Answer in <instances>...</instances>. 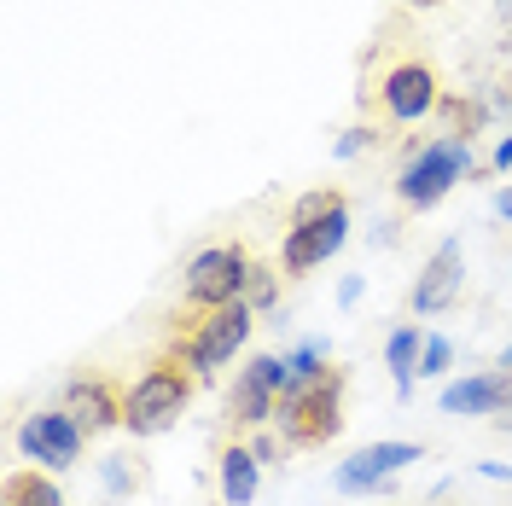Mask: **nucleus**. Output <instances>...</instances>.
<instances>
[{
    "label": "nucleus",
    "mask_w": 512,
    "mask_h": 506,
    "mask_svg": "<svg viewBox=\"0 0 512 506\" xmlns=\"http://www.w3.org/2000/svg\"><path fill=\"white\" fill-rule=\"evenodd\" d=\"M274 425H280V437L297 448H315V443H332L338 431H344V373L338 367H326L320 379L309 384H286V396H280V408H274Z\"/></svg>",
    "instance_id": "nucleus-1"
},
{
    "label": "nucleus",
    "mask_w": 512,
    "mask_h": 506,
    "mask_svg": "<svg viewBox=\"0 0 512 506\" xmlns=\"http://www.w3.org/2000/svg\"><path fill=\"white\" fill-rule=\"evenodd\" d=\"M472 175V146L460 140V134H437V140H425L408 169H402V181H396V198L408 204V210H431V204H443L448 187L454 181H466Z\"/></svg>",
    "instance_id": "nucleus-2"
},
{
    "label": "nucleus",
    "mask_w": 512,
    "mask_h": 506,
    "mask_svg": "<svg viewBox=\"0 0 512 506\" xmlns=\"http://www.w3.org/2000/svg\"><path fill=\"white\" fill-rule=\"evenodd\" d=\"M192 402V379L175 367V361H158V367H146L134 390L123 396V425L134 437H163Z\"/></svg>",
    "instance_id": "nucleus-3"
},
{
    "label": "nucleus",
    "mask_w": 512,
    "mask_h": 506,
    "mask_svg": "<svg viewBox=\"0 0 512 506\" xmlns=\"http://www.w3.org/2000/svg\"><path fill=\"white\" fill-rule=\"evenodd\" d=\"M256 326V309L239 297V303H227V309H210V315L192 326V338L181 344V355H187V367L198 373V379H210L216 367H227L239 349H245V338H251Z\"/></svg>",
    "instance_id": "nucleus-4"
},
{
    "label": "nucleus",
    "mask_w": 512,
    "mask_h": 506,
    "mask_svg": "<svg viewBox=\"0 0 512 506\" xmlns=\"http://www.w3.org/2000/svg\"><path fill=\"white\" fill-rule=\"evenodd\" d=\"M245 280H251L245 245H210L187 262V303L192 309H227L245 297Z\"/></svg>",
    "instance_id": "nucleus-5"
},
{
    "label": "nucleus",
    "mask_w": 512,
    "mask_h": 506,
    "mask_svg": "<svg viewBox=\"0 0 512 506\" xmlns=\"http://www.w3.org/2000/svg\"><path fill=\"white\" fill-rule=\"evenodd\" d=\"M82 437H88V431H82L64 408L30 413V419L18 425V454L35 460V466H47V472H70V466L82 460Z\"/></svg>",
    "instance_id": "nucleus-6"
},
{
    "label": "nucleus",
    "mask_w": 512,
    "mask_h": 506,
    "mask_svg": "<svg viewBox=\"0 0 512 506\" xmlns=\"http://www.w3.org/2000/svg\"><path fill=\"white\" fill-rule=\"evenodd\" d=\"M414 460H425L419 443H367L338 466L332 483H338V495H384L390 477L402 472V466H414Z\"/></svg>",
    "instance_id": "nucleus-7"
},
{
    "label": "nucleus",
    "mask_w": 512,
    "mask_h": 506,
    "mask_svg": "<svg viewBox=\"0 0 512 506\" xmlns=\"http://www.w3.org/2000/svg\"><path fill=\"white\" fill-rule=\"evenodd\" d=\"M379 99L384 111H390V123H419V117H431L437 105H443V94H437V70L419 59H402L384 70L379 82Z\"/></svg>",
    "instance_id": "nucleus-8"
},
{
    "label": "nucleus",
    "mask_w": 512,
    "mask_h": 506,
    "mask_svg": "<svg viewBox=\"0 0 512 506\" xmlns=\"http://www.w3.org/2000/svg\"><path fill=\"white\" fill-rule=\"evenodd\" d=\"M344 239H350V210L338 204V210H326L320 222L291 227L286 251H280V268H286V274H309V268H320V262H332V256L344 251Z\"/></svg>",
    "instance_id": "nucleus-9"
},
{
    "label": "nucleus",
    "mask_w": 512,
    "mask_h": 506,
    "mask_svg": "<svg viewBox=\"0 0 512 506\" xmlns=\"http://www.w3.org/2000/svg\"><path fill=\"white\" fill-rule=\"evenodd\" d=\"M460 285H466L460 239H443L414 280V315H443V309H454V303H460Z\"/></svg>",
    "instance_id": "nucleus-10"
},
{
    "label": "nucleus",
    "mask_w": 512,
    "mask_h": 506,
    "mask_svg": "<svg viewBox=\"0 0 512 506\" xmlns=\"http://www.w3.org/2000/svg\"><path fill=\"white\" fill-rule=\"evenodd\" d=\"M437 408L443 413H460V419H478V413H512V373H478V379H460V384H443V396H437Z\"/></svg>",
    "instance_id": "nucleus-11"
},
{
    "label": "nucleus",
    "mask_w": 512,
    "mask_h": 506,
    "mask_svg": "<svg viewBox=\"0 0 512 506\" xmlns=\"http://www.w3.org/2000/svg\"><path fill=\"white\" fill-rule=\"evenodd\" d=\"M64 413H70L88 437H99V431L123 425V396H117L105 379H70L64 384Z\"/></svg>",
    "instance_id": "nucleus-12"
},
{
    "label": "nucleus",
    "mask_w": 512,
    "mask_h": 506,
    "mask_svg": "<svg viewBox=\"0 0 512 506\" xmlns=\"http://www.w3.org/2000/svg\"><path fill=\"white\" fill-rule=\"evenodd\" d=\"M227 408H233V419H239V425H268V419H274V408H280V390L262 379L256 367H245V373H239V384H233V396H227Z\"/></svg>",
    "instance_id": "nucleus-13"
},
{
    "label": "nucleus",
    "mask_w": 512,
    "mask_h": 506,
    "mask_svg": "<svg viewBox=\"0 0 512 506\" xmlns=\"http://www.w3.org/2000/svg\"><path fill=\"white\" fill-rule=\"evenodd\" d=\"M256 483H262V460H256L251 448H227L222 466H216V489H222V501L227 506H251Z\"/></svg>",
    "instance_id": "nucleus-14"
},
{
    "label": "nucleus",
    "mask_w": 512,
    "mask_h": 506,
    "mask_svg": "<svg viewBox=\"0 0 512 506\" xmlns=\"http://www.w3.org/2000/svg\"><path fill=\"white\" fill-rule=\"evenodd\" d=\"M419 355H425V332H419V326H396L390 344H384V367H390V379H396V396H402V402L414 396Z\"/></svg>",
    "instance_id": "nucleus-15"
},
{
    "label": "nucleus",
    "mask_w": 512,
    "mask_h": 506,
    "mask_svg": "<svg viewBox=\"0 0 512 506\" xmlns=\"http://www.w3.org/2000/svg\"><path fill=\"white\" fill-rule=\"evenodd\" d=\"M0 501L6 506H64V489L53 477H41V466H24V472H6Z\"/></svg>",
    "instance_id": "nucleus-16"
},
{
    "label": "nucleus",
    "mask_w": 512,
    "mask_h": 506,
    "mask_svg": "<svg viewBox=\"0 0 512 506\" xmlns=\"http://www.w3.org/2000/svg\"><path fill=\"white\" fill-rule=\"evenodd\" d=\"M326 355H332V344H326V338H303V344L286 355V361H291V379H297V384L320 379V373H326Z\"/></svg>",
    "instance_id": "nucleus-17"
},
{
    "label": "nucleus",
    "mask_w": 512,
    "mask_h": 506,
    "mask_svg": "<svg viewBox=\"0 0 512 506\" xmlns=\"http://www.w3.org/2000/svg\"><path fill=\"white\" fill-rule=\"evenodd\" d=\"M245 303H251V309H274V303H280V280H274V268L251 262V280H245Z\"/></svg>",
    "instance_id": "nucleus-18"
},
{
    "label": "nucleus",
    "mask_w": 512,
    "mask_h": 506,
    "mask_svg": "<svg viewBox=\"0 0 512 506\" xmlns=\"http://www.w3.org/2000/svg\"><path fill=\"white\" fill-rule=\"evenodd\" d=\"M448 361H454V344L443 332H425V355H419V379H443Z\"/></svg>",
    "instance_id": "nucleus-19"
},
{
    "label": "nucleus",
    "mask_w": 512,
    "mask_h": 506,
    "mask_svg": "<svg viewBox=\"0 0 512 506\" xmlns=\"http://www.w3.org/2000/svg\"><path fill=\"white\" fill-rule=\"evenodd\" d=\"M338 204H344L338 192H303V198L291 204V227H309V222H320V216H326V210H338Z\"/></svg>",
    "instance_id": "nucleus-20"
},
{
    "label": "nucleus",
    "mask_w": 512,
    "mask_h": 506,
    "mask_svg": "<svg viewBox=\"0 0 512 506\" xmlns=\"http://www.w3.org/2000/svg\"><path fill=\"white\" fill-rule=\"evenodd\" d=\"M373 140H379V134H373V128H344V140H338V146H332V152H338V158L350 163V158H361V152H367V146H373Z\"/></svg>",
    "instance_id": "nucleus-21"
},
{
    "label": "nucleus",
    "mask_w": 512,
    "mask_h": 506,
    "mask_svg": "<svg viewBox=\"0 0 512 506\" xmlns=\"http://www.w3.org/2000/svg\"><path fill=\"white\" fill-rule=\"evenodd\" d=\"M99 477H105V489H111V495H128V489H134V477H128L123 460H105V472H99Z\"/></svg>",
    "instance_id": "nucleus-22"
},
{
    "label": "nucleus",
    "mask_w": 512,
    "mask_h": 506,
    "mask_svg": "<svg viewBox=\"0 0 512 506\" xmlns=\"http://www.w3.org/2000/svg\"><path fill=\"white\" fill-rule=\"evenodd\" d=\"M361 303V274H344V285H338V309H355Z\"/></svg>",
    "instance_id": "nucleus-23"
},
{
    "label": "nucleus",
    "mask_w": 512,
    "mask_h": 506,
    "mask_svg": "<svg viewBox=\"0 0 512 506\" xmlns=\"http://www.w3.org/2000/svg\"><path fill=\"white\" fill-rule=\"evenodd\" d=\"M495 216H501V222H512V187L495 192Z\"/></svg>",
    "instance_id": "nucleus-24"
},
{
    "label": "nucleus",
    "mask_w": 512,
    "mask_h": 506,
    "mask_svg": "<svg viewBox=\"0 0 512 506\" xmlns=\"http://www.w3.org/2000/svg\"><path fill=\"white\" fill-rule=\"evenodd\" d=\"M495 169H512V134H501V146H495Z\"/></svg>",
    "instance_id": "nucleus-25"
},
{
    "label": "nucleus",
    "mask_w": 512,
    "mask_h": 506,
    "mask_svg": "<svg viewBox=\"0 0 512 506\" xmlns=\"http://www.w3.org/2000/svg\"><path fill=\"white\" fill-rule=\"evenodd\" d=\"M483 477H495V483H512V466H495V460H489V466H478Z\"/></svg>",
    "instance_id": "nucleus-26"
},
{
    "label": "nucleus",
    "mask_w": 512,
    "mask_h": 506,
    "mask_svg": "<svg viewBox=\"0 0 512 506\" xmlns=\"http://www.w3.org/2000/svg\"><path fill=\"white\" fill-rule=\"evenodd\" d=\"M501 431H507V437H512V413H501Z\"/></svg>",
    "instance_id": "nucleus-27"
},
{
    "label": "nucleus",
    "mask_w": 512,
    "mask_h": 506,
    "mask_svg": "<svg viewBox=\"0 0 512 506\" xmlns=\"http://www.w3.org/2000/svg\"><path fill=\"white\" fill-rule=\"evenodd\" d=\"M501 18H507V24H512V0H501Z\"/></svg>",
    "instance_id": "nucleus-28"
},
{
    "label": "nucleus",
    "mask_w": 512,
    "mask_h": 506,
    "mask_svg": "<svg viewBox=\"0 0 512 506\" xmlns=\"http://www.w3.org/2000/svg\"><path fill=\"white\" fill-rule=\"evenodd\" d=\"M501 367H507V373H512V344H507V355H501Z\"/></svg>",
    "instance_id": "nucleus-29"
},
{
    "label": "nucleus",
    "mask_w": 512,
    "mask_h": 506,
    "mask_svg": "<svg viewBox=\"0 0 512 506\" xmlns=\"http://www.w3.org/2000/svg\"><path fill=\"white\" fill-rule=\"evenodd\" d=\"M402 6H437V0H402Z\"/></svg>",
    "instance_id": "nucleus-30"
}]
</instances>
